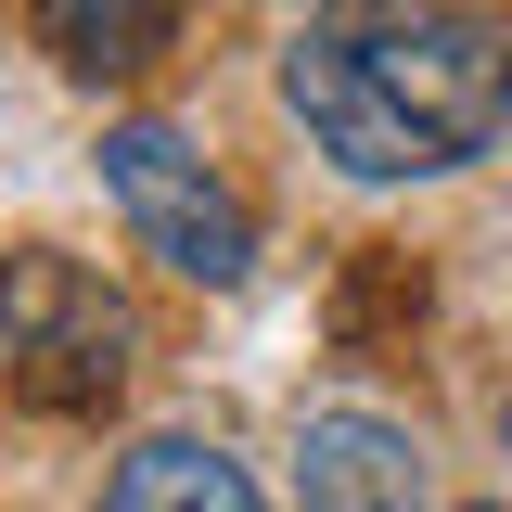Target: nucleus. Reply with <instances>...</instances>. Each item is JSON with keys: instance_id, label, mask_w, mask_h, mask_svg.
<instances>
[{"instance_id": "f03ea898", "label": "nucleus", "mask_w": 512, "mask_h": 512, "mask_svg": "<svg viewBox=\"0 0 512 512\" xmlns=\"http://www.w3.org/2000/svg\"><path fill=\"white\" fill-rule=\"evenodd\" d=\"M103 205L128 218V244L154 256V269H180V282H205V295H231V282L256 269V205L192 154L180 128H154V116L103 128Z\"/></svg>"}, {"instance_id": "39448f33", "label": "nucleus", "mask_w": 512, "mask_h": 512, "mask_svg": "<svg viewBox=\"0 0 512 512\" xmlns=\"http://www.w3.org/2000/svg\"><path fill=\"white\" fill-rule=\"evenodd\" d=\"M103 512H256V474L218 436H141L103 474Z\"/></svg>"}, {"instance_id": "7ed1b4c3", "label": "nucleus", "mask_w": 512, "mask_h": 512, "mask_svg": "<svg viewBox=\"0 0 512 512\" xmlns=\"http://www.w3.org/2000/svg\"><path fill=\"white\" fill-rule=\"evenodd\" d=\"M128 308L90 282V269H64V256H0V372L26 384V397H90V384H116L128 359Z\"/></svg>"}, {"instance_id": "f257e3e1", "label": "nucleus", "mask_w": 512, "mask_h": 512, "mask_svg": "<svg viewBox=\"0 0 512 512\" xmlns=\"http://www.w3.org/2000/svg\"><path fill=\"white\" fill-rule=\"evenodd\" d=\"M282 103L346 180H436L512 128V26L461 0H333L282 52Z\"/></svg>"}, {"instance_id": "0eeeda50", "label": "nucleus", "mask_w": 512, "mask_h": 512, "mask_svg": "<svg viewBox=\"0 0 512 512\" xmlns=\"http://www.w3.org/2000/svg\"><path fill=\"white\" fill-rule=\"evenodd\" d=\"M461 512H500V500H461Z\"/></svg>"}, {"instance_id": "423d86ee", "label": "nucleus", "mask_w": 512, "mask_h": 512, "mask_svg": "<svg viewBox=\"0 0 512 512\" xmlns=\"http://www.w3.org/2000/svg\"><path fill=\"white\" fill-rule=\"evenodd\" d=\"M26 26H39V52L64 77H141V64L167 52L180 0H26Z\"/></svg>"}, {"instance_id": "20e7f679", "label": "nucleus", "mask_w": 512, "mask_h": 512, "mask_svg": "<svg viewBox=\"0 0 512 512\" xmlns=\"http://www.w3.org/2000/svg\"><path fill=\"white\" fill-rule=\"evenodd\" d=\"M295 461H308V512H423V436L384 410H320Z\"/></svg>"}]
</instances>
